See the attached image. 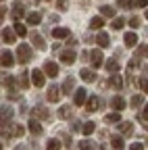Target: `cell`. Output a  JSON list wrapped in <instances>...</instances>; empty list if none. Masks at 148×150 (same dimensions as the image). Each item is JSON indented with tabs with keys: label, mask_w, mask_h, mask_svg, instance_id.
<instances>
[{
	"label": "cell",
	"mask_w": 148,
	"mask_h": 150,
	"mask_svg": "<svg viewBox=\"0 0 148 150\" xmlns=\"http://www.w3.org/2000/svg\"><path fill=\"white\" fill-rule=\"evenodd\" d=\"M15 31H17V35H21V38H25V35H27L25 25H23V23H19V21H15Z\"/></svg>",
	"instance_id": "cell-31"
},
{
	"label": "cell",
	"mask_w": 148,
	"mask_h": 150,
	"mask_svg": "<svg viewBox=\"0 0 148 150\" xmlns=\"http://www.w3.org/2000/svg\"><path fill=\"white\" fill-rule=\"evenodd\" d=\"M44 73L48 75V77H57V75H59V65L52 63V61H48V63L44 65Z\"/></svg>",
	"instance_id": "cell-9"
},
{
	"label": "cell",
	"mask_w": 148,
	"mask_h": 150,
	"mask_svg": "<svg viewBox=\"0 0 148 150\" xmlns=\"http://www.w3.org/2000/svg\"><path fill=\"white\" fill-rule=\"evenodd\" d=\"M134 4L142 8V6H146V4H148V0H134Z\"/></svg>",
	"instance_id": "cell-46"
},
{
	"label": "cell",
	"mask_w": 148,
	"mask_h": 150,
	"mask_svg": "<svg viewBox=\"0 0 148 150\" xmlns=\"http://www.w3.org/2000/svg\"><path fill=\"white\" fill-rule=\"evenodd\" d=\"M46 150H61V142L54 140V138L48 140V142H46Z\"/></svg>",
	"instance_id": "cell-33"
},
{
	"label": "cell",
	"mask_w": 148,
	"mask_h": 150,
	"mask_svg": "<svg viewBox=\"0 0 148 150\" xmlns=\"http://www.w3.org/2000/svg\"><path fill=\"white\" fill-rule=\"evenodd\" d=\"M138 86H140V88H142V90H144V92L148 94V79H146V77H142V79H138Z\"/></svg>",
	"instance_id": "cell-42"
},
{
	"label": "cell",
	"mask_w": 148,
	"mask_h": 150,
	"mask_svg": "<svg viewBox=\"0 0 148 150\" xmlns=\"http://www.w3.org/2000/svg\"><path fill=\"white\" fill-rule=\"evenodd\" d=\"M110 86H113V88H121V86H123L121 75H113V77H110Z\"/></svg>",
	"instance_id": "cell-39"
},
{
	"label": "cell",
	"mask_w": 148,
	"mask_h": 150,
	"mask_svg": "<svg viewBox=\"0 0 148 150\" xmlns=\"http://www.w3.org/2000/svg\"><path fill=\"white\" fill-rule=\"evenodd\" d=\"M27 127H29V131H31L33 136H40V134H42V123H40L38 119H31Z\"/></svg>",
	"instance_id": "cell-15"
},
{
	"label": "cell",
	"mask_w": 148,
	"mask_h": 150,
	"mask_svg": "<svg viewBox=\"0 0 148 150\" xmlns=\"http://www.w3.org/2000/svg\"><path fill=\"white\" fill-rule=\"evenodd\" d=\"M46 98H48V102H59V98H61V90H59V86H50L48 88V92H46Z\"/></svg>",
	"instance_id": "cell-6"
},
{
	"label": "cell",
	"mask_w": 148,
	"mask_h": 150,
	"mask_svg": "<svg viewBox=\"0 0 148 150\" xmlns=\"http://www.w3.org/2000/svg\"><path fill=\"white\" fill-rule=\"evenodd\" d=\"M146 19H148V11H146Z\"/></svg>",
	"instance_id": "cell-51"
},
{
	"label": "cell",
	"mask_w": 148,
	"mask_h": 150,
	"mask_svg": "<svg viewBox=\"0 0 148 150\" xmlns=\"http://www.w3.org/2000/svg\"><path fill=\"white\" fill-rule=\"evenodd\" d=\"M129 150H144V144H132V146H129Z\"/></svg>",
	"instance_id": "cell-45"
},
{
	"label": "cell",
	"mask_w": 148,
	"mask_h": 150,
	"mask_svg": "<svg viewBox=\"0 0 148 150\" xmlns=\"http://www.w3.org/2000/svg\"><path fill=\"white\" fill-rule=\"evenodd\" d=\"M104 69H106L108 73H117V71L121 69V63H119V61H115V59H110V61H106V63H104Z\"/></svg>",
	"instance_id": "cell-14"
},
{
	"label": "cell",
	"mask_w": 148,
	"mask_h": 150,
	"mask_svg": "<svg viewBox=\"0 0 148 150\" xmlns=\"http://www.w3.org/2000/svg\"><path fill=\"white\" fill-rule=\"evenodd\" d=\"M79 150H100V146H96L92 140H81L79 142Z\"/></svg>",
	"instance_id": "cell-21"
},
{
	"label": "cell",
	"mask_w": 148,
	"mask_h": 150,
	"mask_svg": "<svg viewBox=\"0 0 148 150\" xmlns=\"http://www.w3.org/2000/svg\"><path fill=\"white\" fill-rule=\"evenodd\" d=\"M69 29L67 27H57V29H52V38H57V40H63V38H69Z\"/></svg>",
	"instance_id": "cell-17"
},
{
	"label": "cell",
	"mask_w": 148,
	"mask_h": 150,
	"mask_svg": "<svg viewBox=\"0 0 148 150\" xmlns=\"http://www.w3.org/2000/svg\"><path fill=\"white\" fill-rule=\"evenodd\" d=\"M33 110H35V115H40L42 119H48V117H50V112H48V108H46V106H35Z\"/></svg>",
	"instance_id": "cell-34"
},
{
	"label": "cell",
	"mask_w": 148,
	"mask_h": 150,
	"mask_svg": "<svg viewBox=\"0 0 148 150\" xmlns=\"http://www.w3.org/2000/svg\"><path fill=\"white\" fill-rule=\"evenodd\" d=\"M142 119H144V121H148V102H146V106H144V112H142Z\"/></svg>",
	"instance_id": "cell-48"
},
{
	"label": "cell",
	"mask_w": 148,
	"mask_h": 150,
	"mask_svg": "<svg viewBox=\"0 0 148 150\" xmlns=\"http://www.w3.org/2000/svg\"><path fill=\"white\" fill-rule=\"evenodd\" d=\"M71 115H73V110H71L69 104L61 106V110H59V117H61V119H71Z\"/></svg>",
	"instance_id": "cell-24"
},
{
	"label": "cell",
	"mask_w": 148,
	"mask_h": 150,
	"mask_svg": "<svg viewBox=\"0 0 148 150\" xmlns=\"http://www.w3.org/2000/svg\"><path fill=\"white\" fill-rule=\"evenodd\" d=\"M23 134H25L23 125H13V127H11V136H13V138H19V136H23Z\"/></svg>",
	"instance_id": "cell-30"
},
{
	"label": "cell",
	"mask_w": 148,
	"mask_h": 150,
	"mask_svg": "<svg viewBox=\"0 0 148 150\" xmlns=\"http://www.w3.org/2000/svg\"><path fill=\"white\" fill-rule=\"evenodd\" d=\"M138 67H140V59H138V56H134V61H132V63L127 65V73L132 75V73H134V71H136Z\"/></svg>",
	"instance_id": "cell-36"
},
{
	"label": "cell",
	"mask_w": 148,
	"mask_h": 150,
	"mask_svg": "<svg viewBox=\"0 0 148 150\" xmlns=\"http://www.w3.org/2000/svg\"><path fill=\"white\" fill-rule=\"evenodd\" d=\"M110 146H113L115 150H123V146H125L123 136H113V138H110Z\"/></svg>",
	"instance_id": "cell-18"
},
{
	"label": "cell",
	"mask_w": 148,
	"mask_h": 150,
	"mask_svg": "<svg viewBox=\"0 0 148 150\" xmlns=\"http://www.w3.org/2000/svg\"><path fill=\"white\" fill-rule=\"evenodd\" d=\"M2 86H6L8 90H15V77L13 75H2Z\"/></svg>",
	"instance_id": "cell-28"
},
{
	"label": "cell",
	"mask_w": 148,
	"mask_h": 150,
	"mask_svg": "<svg viewBox=\"0 0 148 150\" xmlns=\"http://www.w3.org/2000/svg\"><path fill=\"white\" fill-rule=\"evenodd\" d=\"M27 77H29L27 73H21V75H19V83H21V88H27V86H29V79H27Z\"/></svg>",
	"instance_id": "cell-41"
},
{
	"label": "cell",
	"mask_w": 148,
	"mask_h": 150,
	"mask_svg": "<svg viewBox=\"0 0 148 150\" xmlns=\"http://www.w3.org/2000/svg\"><path fill=\"white\" fill-rule=\"evenodd\" d=\"M110 27H113V29H121V27H125V19H123V17H121V19L115 17V19H113V25H110Z\"/></svg>",
	"instance_id": "cell-37"
},
{
	"label": "cell",
	"mask_w": 148,
	"mask_h": 150,
	"mask_svg": "<svg viewBox=\"0 0 148 150\" xmlns=\"http://www.w3.org/2000/svg\"><path fill=\"white\" fill-rule=\"evenodd\" d=\"M59 59L65 63V65H73V63H75V59H77V54H75V50H63L61 52V56H59Z\"/></svg>",
	"instance_id": "cell-4"
},
{
	"label": "cell",
	"mask_w": 148,
	"mask_h": 150,
	"mask_svg": "<svg viewBox=\"0 0 148 150\" xmlns=\"http://www.w3.org/2000/svg\"><path fill=\"white\" fill-rule=\"evenodd\" d=\"M96 42H98V46H100V48H108V46H110V38H108L106 33H98Z\"/></svg>",
	"instance_id": "cell-22"
},
{
	"label": "cell",
	"mask_w": 148,
	"mask_h": 150,
	"mask_svg": "<svg viewBox=\"0 0 148 150\" xmlns=\"http://www.w3.org/2000/svg\"><path fill=\"white\" fill-rule=\"evenodd\" d=\"M17 150H27V148H23V146H19V148H17Z\"/></svg>",
	"instance_id": "cell-50"
},
{
	"label": "cell",
	"mask_w": 148,
	"mask_h": 150,
	"mask_svg": "<svg viewBox=\"0 0 148 150\" xmlns=\"http://www.w3.org/2000/svg\"><path fill=\"white\" fill-rule=\"evenodd\" d=\"M142 104H144V98L140 96V94H136V96L132 98V106H134V108H138V106H142Z\"/></svg>",
	"instance_id": "cell-40"
},
{
	"label": "cell",
	"mask_w": 148,
	"mask_h": 150,
	"mask_svg": "<svg viewBox=\"0 0 148 150\" xmlns=\"http://www.w3.org/2000/svg\"><path fill=\"white\" fill-rule=\"evenodd\" d=\"M17 59H19V63H29L31 61V48L27 44H19V48H17Z\"/></svg>",
	"instance_id": "cell-1"
},
{
	"label": "cell",
	"mask_w": 148,
	"mask_h": 150,
	"mask_svg": "<svg viewBox=\"0 0 148 150\" xmlns=\"http://www.w3.org/2000/svg\"><path fill=\"white\" fill-rule=\"evenodd\" d=\"M11 117H13V108H11V106H2V129L8 127Z\"/></svg>",
	"instance_id": "cell-16"
},
{
	"label": "cell",
	"mask_w": 148,
	"mask_h": 150,
	"mask_svg": "<svg viewBox=\"0 0 148 150\" xmlns=\"http://www.w3.org/2000/svg\"><path fill=\"white\" fill-rule=\"evenodd\" d=\"M71 90H73V77H67L65 83H63V92L65 94H71Z\"/></svg>",
	"instance_id": "cell-38"
},
{
	"label": "cell",
	"mask_w": 148,
	"mask_h": 150,
	"mask_svg": "<svg viewBox=\"0 0 148 150\" xmlns=\"http://www.w3.org/2000/svg\"><path fill=\"white\" fill-rule=\"evenodd\" d=\"M79 77H81L84 81L92 83V81H96V73H94V71H90V69H81V71H79Z\"/></svg>",
	"instance_id": "cell-11"
},
{
	"label": "cell",
	"mask_w": 148,
	"mask_h": 150,
	"mask_svg": "<svg viewBox=\"0 0 148 150\" xmlns=\"http://www.w3.org/2000/svg\"><path fill=\"white\" fill-rule=\"evenodd\" d=\"M136 56L138 59H148V44H140L136 50Z\"/></svg>",
	"instance_id": "cell-26"
},
{
	"label": "cell",
	"mask_w": 148,
	"mask_h": 150,
	"mask_svg": "<svg viewBox=\"0 0 148 150\" xmlns=\"http://www.w3.org/2000/svg\"><path fill=\"white\" fill-rule=\"evenodd\" d=\"M40 21H42V15H40V13H29V15H27V23H29V25H38Z\"/></svg>",
	"instance_id": "cell-25"
},
{
	"label": "cell",
	"mask_w": 148,
	"mask_h": 150,
	"mask_svg": "<svg viewBox=\"0 0 148 150\" xmlns=\"http://www.w3.org/2000/svg\"><path fill=\"white\" fill-rule=\"evenodd\" d=\"M110 104H113V108H115V110H119V112H121V110L125 108V104H127V102L123 100V96H115L113 100H110Z\"/></svg>",
	"instance_id": "cell-19"
},
{
	"label": "cell",
	"mask_w": 148,
	"mask_h": 150,
	"mask_svg": "<svg viewBox=\"0 0 148 150\" xmlns=\"http://www.w3.org/2000/svg\"><path fill=\"white\" fill-rule=\"evenodd\" d=\"M123 42H125V46L134 48V46H138V35H136L134 31H127V33L123 35Z\"/></svg>",
	"instance_id": "cell-10"
},
{
	"label": "cell",
	"mask_w": 148,
	"mask_h": 150,
	"mask_svg": "<svg viewBox=\"0 0 148 150\" xmlns=\"http://www.w3.org/2000/svg\"><path fill=\"white\" fill-rule=\"evenodd\" d=\"M129 25H132V27H140V17H132V19H129Z\"/></svg>",
	"instance_id": "cell-44"
},
{
	"label": "cell",
	"mask_w": 148,
	"mask_h": 150,
	"mask_svg": "<svg viewBox=\"0 0 148 150\" xmlns=\"http://www.w3.org/2000/svg\"><path fill=\"white\" fill-rule=\"evenodd\" d=\"M88 92L84 90V88H79V90H75V98H73V102H75V106H84L88 100Z\"/></svg>",
	"instance_id": "cell-7"
},
{
	"label": "cell",
	"mask_w": 148,
	"mask_h": 150,
	"mask_svg": "<svg viewBox=\"0 0 148 150\" xmlns=\"http://www.w3.org/2000/svg\"><path fill=\"white\" fill-rule=\"evenodd\" d=\"M31 83H33L35 88H44V83H46V73L40 71V69H33V71H31Z\"/></svg>",
	"instance_id": "cell-2"
},
{
	"label": "cell",
	"mask_w": 148,
	"mask_h": 150,
	"mask_svg": "<svg viewBox=\"0 0 148 150\" xmlns=\"http://www.w3.org/2000/svg\"><path fill=\"white\" fill-rule=\"evenodd\" d=\"M100 106H102V98L100 96H90L88 102H86V110L88 112H96Z\"/></svg>",
	"instance_id": "cell-3"
},
{
	"label": "cell",
	"mask_w": 148,
	"mask_h": 150,
	"mask_svg": "<svg viewBox=\"0 0 148 150\" xmlns=\"http://www.w3.org/2000/svg\"><path fill=\"white\" fill-rule=\"evenodd\" d=\"M119 131H121L125 138H129V136L134 134V125L129 123V121H123V123H119Z\"/></svg>",
	"instance_id": "cell-13"
},
{
	"label": "cell",
	"mask_w": 148,
	"mask_h": 150,
	"mask_svg": "<svg viewBox=\"0 0 148 150\" xmlns=\"http://www.w3.org/2000/svg\"><path fill=\"white\" fill-rule=\"evenodd\" d=\"M100 27H104V19L102 17H94L90 21V29H100Z\"/></svg>",
	"instance_id": "cell-27"
},
{
	"label": "cell",
	"mask_w": 148,
	"mask_h": 150,
	"mask_svg": "<svg viewBox=\"0 0 148 150\" xmlns=\"http://www.w3.org/2000/svg\"><path fill=\"white\" fill-rule=\"evenodd\" d=\"M119 119H121V112H119V110H117V112H110V115H106V117H104V121H106V123H117Z\"/></svg>",
	"instance_id": "cell-35"
},
{
	"label": "cell",
	"mask_w": 148,
	"mask_h": 150,
	"mask_svg": "<svg viewBox=\"0 0 148 150\" xmlns=\"http://www.w3.org/2000/svg\"><path fill=\"white\" fill-rule=\"evenodd\" d=\"M94 129H96V125L92 123V121H88V123H84V125H81V131H84V136H90V134H94Z\"/></svg>",
	"instance_id": "cell-29"
},
{
	"label": "cell",
	"mask_w": 148,
	"mask_h": 150,
	"mask_svg": "<svg viewBox=\"0 0 148 150\" xmlns=\"http://www.w3.org/2000/svg\"><path fill=\"white\" fill-rule=\"evenodd\" d=\"M67 44H69V48H73V46L77 44V42H75V38H69V42H67Z\"/></svg>",
	"instance_id": "cell-49"
},
{
	"label": "cell",
	"mask_w": 148,
	"mask_h": 150,
	"mask_svg": "<svg viewBox=\"0 0 148 150\" xmlns=\"http://www.w3.org/2000/svg\"><path fill=\"white\" fill-rule=\"evenodd\" d=\"M119 4H121L123 8H129V6H132V2H129V0H119Z\"/></svg>",
	"instance_id": "cell-47"
},
{
	"label": "cell",
	"mask_w": 148,
	"mask_h": 150,
	"mask_svg": "<svg viewBox=\"0 0 148 150\" xmlns=\"http://www.w3.org/2000/svg\"><path fill=\"white\" fill-rule=\"evenodd\" d=\"M15 29H11V27H4L2 29V42H6V44H13L15 42Z\"/></svg>",
	"instance_id": "cell-12"
},
{
	"label": "cell",
	"mask_w": 148,
	"mask_h": 150,
	"mask_svg": "<svg viewBox=\"0 0 148 150\" xmlns=\"http://www.w3.org/2000/svg\"><path fill=\"white\" fill-rule=\"evenodd\" d=\"M13 65H15V61H13V52L4 50V52H2V67H13Z\"/></svg>",
	"instance_id": "cell-23"
},
{
	"label": "cell",
	"mask_w": 148,
	"mask_h": 150,
	"mask_svg": "<svg viewBox=\"0 0 148 150\" xmlns=\"http://www.w3.org/2000/svg\"><path fill=\"white\" fill-rule=\"evenodd\" d=\"M67 4H69L67 0H57V8L59 11H67Z\"/></svg>",
	"instance_id": "cell-43"
},
{
	"label": "cell",
	"mask_w": 148,
	"mask_h": 150,
	"mask_svg": "<svg viewBox=\"0 0 148 150\" xmlns=\"http://www.w3.org/2000/svg\"><path fill=\"white\" fill-rule=\"evenodd\" d=\"M31 42H33V46L38 48V50H44V48H46L44 38H42V35H38V33H31Z\"/></svg>",
	"instance_id": "cell-20"
},
{
	"label": "cell",
	"mask_w": 148,
	"mask_h": 150,
	"mask_svg": "<svg viewBox=\"0 0 148 150\" xmlns=\"http://www.w3.org/2000/svg\"><path fill=\"white\" fill-rule=\"evenodd\" d=\"M100 13H102V17L115 19V8H113V6H100Z\"/></svg>",
	"instance_id": "cell-32"
},
{
	"label": "cell",
	"mask_w": 148,
	"mask_h": 150,
	"mask_svg": "<svg viewBox=\"0 0 148 150\" xmlns=\"http://www.w3.org/2000/svg\"><path fill=\"white\" fill-rule=\"evenodd\" d=\"M11 15H13V19H15V21L23 19V15H25V4H21V2H15V4H13V8H11Z\"/></svg>",
	"instance_id": "cell-5"
},
{
	"label": "cell",
	"mask_w": 148,
	"mask_h": 150,
	"mask_svg": "<svg viewBox=\"0 0 148 150\" xmlns=\"http://www.w3.org/2000/svg\"><path fill=\"white\" fill-rule=\"evenodd\" d=\"M90 61H92L94 67H102L104 65V59H102V52L100 50H92L90 52Z\"/></svg>",
	"instance_id": "cell-8"
},
{
	"label": "cell",
	"mask_w": 148,
	"mask_h": 150,
	"mask_svg": "<svg viewBox=\"0 0 148 150\" xmlns=\"http://www.w3.org/2000/svg\"><path fill=\"white\" fill-rule=\"evenodd\" d=\"M2 2H4V0H2Z\"/></svg>",
	"instance_id": "cell-52"
}]
</instances>
